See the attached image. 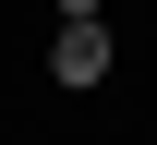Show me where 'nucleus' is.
Segmentation results:
<instances>
[{
	"instance_id": "nucleus-1",
	"label": "nucleus",
	"mask_w": 157,
	"mask_h": 145,
	"mask_svg": "<svg viewBox=\"0 0 157 145\" xmlns=\"http://www.w3.org/2000/svg\"><path fill=\"white\" fill-rule=\"evenodd\" d=\"M48 73L60 85H97L109 73V12H73V24H60V36H48Z\"/></svg>"
},
{
	"instance_id": "nucleus-2",
	"label": "nucleus",
	"mask_w": 157,
	"mask_h": 145,
	"mask_svg": "<svg viewBox=\"0 0 157 145\" xmlns=\"http://www.w3.org/2000/svg\"><path fill=\"white\" fill-rule=\"evenodd\" d=\"M73 12H109V0H60V24H73Z\"/></svg>"
}]
</instances>
